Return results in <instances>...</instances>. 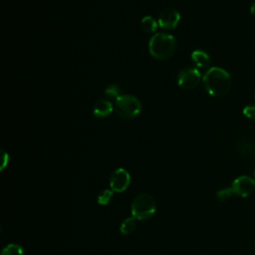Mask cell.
<instances>
[{
	"label": "cell",
	"instance_id": "cell-17",
	"mask_svg": "<svg viewBox=\"0 0 255 255\" xmlns=\"http://www.w3.org/2000/svg\"><path fill=\"white\" fill-rule=\"evenodd\" d=\"M232 194H233L232 189H231V187H229V188H224V189L219 190L216 195H217V198H218L219 200H222V201H223V200L228 199Z\"/></svg>",
	"mask_w": 255,
	"mask_h": 255
},
{
	"label": "cell",
	"instance_id": "cell-5",
	"mask_svg": "<svg viewBox=\"0 0 255 255\" xmlns=\"http://www.w3.org/2000/svg\"><path fill=\"white\" fill-rule=\"evenodd\" d=\"M200 81V73L195 68L187 67L181 70L177 76V84L184 90L195 88Z\"/></svg>",
	"mask_w": 255,
	"mask_h": 255
},
{
	"label": "cell",
	"instance_id": "cell-4",
	"mask_svg": "<svg viewBox=\"0 0 255 255\" xmlns=\"http://www.w3.org/2000/svg\"><path fill=\"white\" fill-rule=\"evenodd\" d=\"M115 108L121 118L131 120L139 115L141 104L137 98L131 95H121L115 101Z\"/></svg>",
	"mask_w": 255,
	"mask_h": 255
},
{
	"label": "cell",
	"instance_id": "cell-3",
	"mask_svg": "<svg viewBox=\"0 0 255 255\" xmlns=\"http://www.w3.org/2000/svg\"><path fill=\"white\" fill-rule=\"evenodd\" d=\"M156 209L153 197L147 193H140L131 203V214L135 219L146 220L151 217Z\"/></svg>",
	"mask_w": 255,
	"mask_h": 255
},
{
	"label": "cell",
	"instance_id": "cell-16",
	"mask_svg": "<svg viewBox=\"0 0 255 255\" xmlns=\"http://www.w3.org/2000/svg\"><path fill=\"white\" fill-rule=\"evenodd\" d=\"M105 94L106 96L109 98V99H113V100H117L121 95H120V90L118 88V86L116 85H110L106 91H105Z\"/></svg>",
	"mask_w": 255,
	"mask_h": 255
},
{
	"label": "cell",
	"instance_id": "cell-13",
	"mask_svg": "<svg viewBox=\"0 0 255 255\" xmlns=\"http://www.w3.org/2000/svg\"><path fill=\"white\" fill-rule=\"evenodd\" d=\"M1 255H24V250L20 245L11 243L2 250Z\"/></svg>",
	"mask_w": 255,
	"mask_h": 255
},
{
	"label": "cell",
	"instance_id": "cell-6",
	"mask_svg": "<svg viewBox=\"0 0 255 255\" xmlns=\"http://www.w3.org/2000/svg\"><path fill=\"white\" fill-rule=\"evenodd\" d=\"M255 188V180L248 175H241L237 177L231 186L233 194L246 197L250 195Z\"/></svg>",
	"mask_w": 255,
	"mask_h": 255
},
{
	"label": "cell",
	"instance_id": "cell-14",
	"mask_svg": "<svg viewBox=\"0 0 255 255\" xmlns=\"http://www.w3.org/2000/svg\"><path fill=\"white\" fill-rule=\"evenodd\" d=\"M237 149L243 155H247V154L249 155V154L253 153V151H254V147H253L252 143L247 140H241L240 142H238Z\"/></svg>",
	"mask_w": 255,
	"mask_h": 255
},
{
	"label": "cell",
	"instance_id": "cell-15",
	"mask_svg": "<svg viewBox=\"0 0 255 255\" xmlns=\"http://www.w3.org/2000/svg\"><path fill=\"white\" fill-rule=\"evenodd\" d=\"M113 197V190L112 189H105L98 195V202L102 205L108 204Z\"/></svg>",
	"mask_w": 255,
	"mask_h": 255
},
{
	"label": "cell",
	"instance_id": "cell-11",
	"mask_svg": "<svg viewBox=\"0 0 255 255\" xmlns=\"http://www.w3.org/2000/svg\"><path fill=\"white\" fill-rule=\"evenodd\" d=\"M136 227V222H135V218L132 216V217H128V218H126L122 224H121V227H120V231L121 233L125 234V235H128L129 233H131Z\"/></svg>",
	"mask_w": 255,
	"mask_h": 255
},
{
	"label": "cell",
	"instance_id": "cell-10",
	"mask_svg": "<svg viewBox=\"0 0 255 255\" xmlns=\"http://www.w3.org/2000/svg\"><path fill=\"white\" fill-rule=\"evenodd\" d=\"M191 59L196 67L206 68L210 64V57L207 53L201 50H195L191 54Z\"/></svg>",
	"mask_w": 255,
	"mask_h": 255
},
{
	"label": "cell",
	"instance_id": "cell-7",
	"mask_svg": "<svg viewBox=\"0 0 255 255\" xmlns=\"http://www.w3.org/2000/svg\"><path fill=\"white\" fill-rule=\"evenodd\" d=\"M129 183L130 175L126 169L118 168L113 172L110 180V186L113 191L123 192L128 187Z\"/></svg>",
	"mask_w": 255,
	"mask_h": 255
},
{
	"label": "cell",
	"instance_id": "cell-18",
	"mask_svg": "<svg viewBox=\"0 0 255 255\" xmlns=\"http://www.w3.org/2000/svg\"><path fill=\"white\" fill-rule=\"evenodd\" d=\"M243 115L250 120H255V107L254 106H247L243 110Z\"/></svg>",
	"mask_w": 255,
	"mask_h": 255
},
{
	"label": "cell",
	"instance_id": "cell-8",
	"mask_svg": "<svg viewBox=\"0 0 255 255\" xmlns=\"http://www.w3.org/2000/svg\"><path fill=\"white\" fill-rule=\"evenodd\" d=\"M180 20V14L173 8L163 10L158 17V25L164 29H174Z\"/></svg>",
	"mask_w": 255,
	"mask_h": 255
},
{
	"label": "cell",
	"instance_id": "cell-9",
	"mask_svg": "<svg viewBox=\"0 0 255 255\" xmlns=\"http://www.w3.org/2000/svg\"><path fill=\"white\" fill-rule=\"evenodd\" d=\"M113 109H114V106L111 101L101 99L98 102H96V104L94 105L93 114L97 118L104 119V118H107L113 112Z\"/></svg>",
	"mask_w": 255,
	"mask_h": 255
},
{
	"label": "cell",
	"instance_id": "cell-20",
	"mask_svg": "<svg viewBox=\"0 0 255 255\" xmlns=\"http://www.w3.org/2000/svg\"><path fill=\"white\" fill-rule=\"evenodd\" d=\"M250 13L255 16V2L252 4V6H251V8H250Z\"/></svg>",
	"mask_w": 255,
	"mask_h": 255
},
{
	"label": "cell",
	"instance_id": "cell-2",
	"mask_svg": "<svg viewBox=\"0 0 255 255\" xmlns=\"http://www.w3.org/2000/svg\"><path fill=\"white\" fill-rule=\"evenodd\" d=\"M175 50L174 38L166 33H156L148 43L149 54L156 60H166Z\"/></svg>",
	"mask_w": 255,
	"mask_h": 255
},
{
	"label": "cell",
	"instance_id": "cell-1",
	"mask_svg": "<svg viewBox=\"0 0 255 255\" xmlns=\"http://www.w3.org/2000/svg\"><path fill=\"white\" fill-rule=\"evenodd\" d=\"M202 81L206 92L213 97H219L226 94L231 87L230 74L219 67L208 69L204 74Z\"/></svg>",
	"mask_w": 255,
	"mask_h": 255
},
{
	"label": "cell",
	"instance_id": "cell-12",
	"mask_svg": "<svg viewBox=\"0 0 255 255\" xmlns=\"http://www.w3.org/2000/svg\"><path fill=\"white\" fill-rule=\"evenodd\" d=\"M158 22H156L151 16H145L141 19V28L146 33H153L156 30Z\"/></svg>",
	"mask_w": 255,
	"mask_h": 255
},
{
	"label": "cell",
	"instance_id": "cell-19",
	"mask_svg": "<svg viewBox=\"0 0 255 255\" xmlns=\"http://www.w3.org/2000/svg\"><path fill=\"white\" fill-rule=\"evenodd\" d=\"M9 160V156L8 153H6L4 150H2V163H1V170H3L6 166V164L8 163Z\"/></svg>",
	"mask_w": 255,
	"mask_h": 255
}]
</instances>
